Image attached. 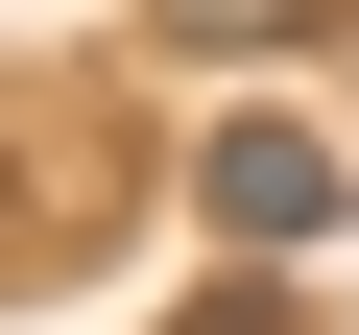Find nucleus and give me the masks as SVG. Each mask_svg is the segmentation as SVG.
<instances>
[{"instance_id": "1", "label": "nucleus", "mask_w": 359, "mask_h": 335, "mask_svg": "<svg viewBox=\"0 0 359 335\" xmlns=\"http://www.w3.org/2000/svg\"><path fill=\"white\" fill-rule=\"evenodd\" d=\"M192 216H216V264H311V240L359 216V168H335L311 120H216V144H192Z\"/></svg>"}, {"instance_id": "2", "label": "nucleus", "mask_w": 359, "mask_h": 335, "mask_svg": "<svg viewBox=\"0 0 359 335\" xmlns=\"http://www.w3.org/2000/svg\"><path fill=\"white\" fill-rule=\"evenodd\" d=\"M144 25H168V48H311L335 0H144Z\"/></svg>"}, {"instance_id": "3", "label": "nucleus", "mask_w": 359, "mask_h": 335, "mask_svg": "<svg viewBox=\"0 0 359 335\" xmlns=\"http://www.w3.org/2000/svg\"><path fill=\"white\" fill-rule=\"evenodd\" d=\"M168 335H311V311H287V264H240V287H192Z\"/></svg>"}]
</instances>
